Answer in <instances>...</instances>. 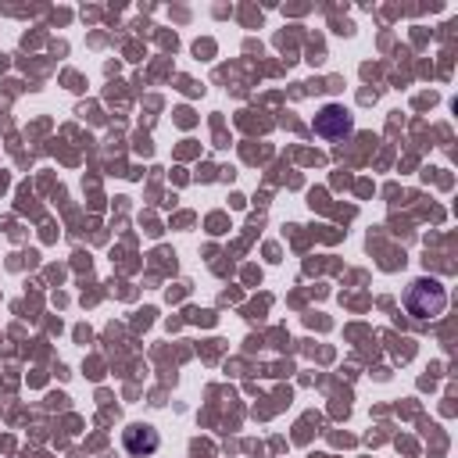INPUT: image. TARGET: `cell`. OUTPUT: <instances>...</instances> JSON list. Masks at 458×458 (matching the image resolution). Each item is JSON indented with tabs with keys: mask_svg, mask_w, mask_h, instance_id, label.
Segmentation results:
<instances>
[{
	"mask_svg": "<svg viewBox=\"0 0 458 458\" xmlns=\"http://www.w3.org/2000/svg\"><path fill=\"white\" fill-rule=\"evenodd\" d=\"M444 305H447V290H444L440 280H429V276L415 280V283L408 287V294H405V308H408V315L419 319V323L437 319V315L444 312Z\"/></svg>",
	"mask_w": 458,
	"mask_h": 458,
	"instance_id": "obj_1",
	"label": "cell"
},
{
	"mask_svg": "<svg viewBox=\"0 0 458 458\" xmlns=\"http://www.w3.org/2000/svg\"><path fill=\"white\" fill-rule=\"evenodd\" d=\"M312 129H315V136H323V140H344V136H351L355 119H351V111H348L344 104H326V108L315 115Z\"/></svg>",
	"mask_w": 458,
	"mask_h": 458,
	"instance_id": "obj_2",
	"label": "cell"
},
{
	"mask_svg": "<svg viewBox=\"0 0 458 458\" xmlns=\"http://www.w3.org/2000/svg\"><path fill=\"white\" fill-rule=\"evenodd\" d=\"M122 447H126L133 458H147V454H154V451L161 447V437H158V429H154V426H147V422H133V426H126V429H122Z\"/></svg>",
	"mask_w": 458,
	"mask_h": 458,
	"instance_id": "obj_3",
	"label": "cell"
}]
</instances>
